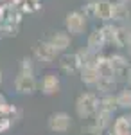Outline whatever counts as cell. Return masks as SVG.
<instances>
[{
    "mask_svg": "<svg viewBox=\"0 0 131 135\" xmlns=\"http://www.w3.org/2000/svg\"><path fill=\"white\" fill-rule=\"evenodd\" d=\"M99 112V95L95 92H83L75 99V114L81 119H93Z\"/></svg>",
    "mask_w": 131,
    "mask_h": 135,
    "instance_id": "obj_1",
    "label": "cell"
},
{
    "mask_svg": "<svg viewBox=\"0 0 131 135\" xmlns=\"http://www.w3.org/2000/svg\"><path fill=\"white\" fill-rule=\"evenodd\" d=\"M65 29L72 36H83L88 29V16L83 11H72L65 18Z\"/></svg>",
    "mask_w": 131,
    "mask_h": 135,
    "instance_id": "obj_2",
    "label": "cell"
},
{
    "mask_svg": "<svg viewBox=\"0 0 131 135\" xmlns=\"http://www.w3.org/2000/svg\"><path fill=\"white\" fill-rule=\"evenodd\" d=\"M40 88V83L36 81L34 74H22L18 72L16 79H14V92L20 95H31Z\"/></svg>",
    "mask_w": 131,
    "mask_h": 135,
    "instance_id": "obj_3",
    "label": "cell"
},
{
    "mask_svg": "<svg viewBox=\"0 0 131 135\" xmlns=\"http://www.w3.org/2000/svg\"><path fill=\"white\" fill-rule=\"evenodd\" d=\"M47 126L52 133H67L72 128V119L67 112H54L47 121Z\"/></svg>",
    "mask_w": 131,
    "mask_h": 135,
    "instance_id": "obj_4",
    "label": "cell"
},
{
    "mask_svg": "<svg viewBox=\"0 0 131 135\" xmlns=\"http://www.w3.org/2000/svg\"><path fill=\"white\" fill-rule=\"evenodd\" d=\"M59 56V51L52 45L49 40L47 42H38L34 45V58L38 61H43V63H52L58 60Z\"/></svg>",
    "mask_w": 131,
    "mask_h": 135,
    "instance_id": "obj_5",
    "label": "cell"
},
{
    "mask_svg": "<svg viewBox=\"0 0 131 135\" xmlns=\"http://www.w3.org/2000/svg\"><path fill=\"white\" fill-rule=\"evenodd\" d=\"M61 90V79L54 72H49L41 78L40 81V92L43 95H56Z\"/></svg>",
    "mask_w": 131,
    "mask_h": 135,
    "instance_id": "obj_6",
    "label": "cell"
},
{
    "mask_svg": "<svg viewBox=\"0 0 131 135\" xmlns=\"http://www.w3.org/2000/svg\"><path fill=\"white\" fill-rule=\"evenodd\" d=\"M83 61H81L79 54L77 52H72V54H63L59 58V69L65 74H75L81 70Z\"/></svg>",
    "mask_w": 131,
    "mask_h": 135,
    "instance_id": "obj_7",
    "label": "cell"
},
{
    "mask_svg": "<svg viewBox=\"0 0 131 135\" xmlns=\"http://www.w3.org/2000/svg\"><path fill=\"white\" fill-rule=\"evenodd\" d=\"M93 18H97L101 22H111L113 20V2H110V0H95Z\"/></svg>",
    "mask_w": 131,
    "mask_h": 135,
    "instance_id": "obj_8",
    "label": "cell"
},
{
    "mask_svg": "<svg viewBox=\"0 0 131 135\" xmlns=\"http://www.w3.org/2000/svg\"><path fill=\"white\" fill-rule=\"evenodd\" d=\"M111 65H113V72H115V78L117 81L119 79H126L128 76V70H129V61L126 56L122 54H111Z\"/></svg>",
    "mask_w": 131,
    "mask_h": 135,
    "instance_id": "obj_9",
    "label": "cell"
},
{
    "mask_svg": "<svg viewBox=\"0 0 131 135\" xmlns=\"http://www.w3.org/2000/svg\"><path fill=\"white\" fill-rule=\"evenodd\" d=\"M79 78H81V81L86 85V86H95L101 76H99V72H97L95 63H88V65H83V67H81Z\"/></svg>",
    "mask_w": 131,
    "mask_h": 135,
    "instance_id": "obj_10",
    "label": "cell"
},
{
    "mask_svg": "<svg viewBox=\"0 0 131 135\" xmlns=\"http://www.w3.org/2000/svg\"><path fill=\"white\" fill-rule=\"evenodd\" d=\"M49 42H51L59 52H63V51H67V49L72 45V34L67 31V29H65V31H56V32L51 34Z\"/></svg>",
    "mask_w": 131,
    "mask_h": 135,
    "instance_id": "obj_11",
    "label": "cell"
},
{
    "mask_svg": "<svg viewBox=\"0 0 131 135\" xmlns=\"http://www.w3.org/2000/svg\"><path fill=\"white\" fill-rule=\"evenodd\" d=\"M131 43V29L129 25H115V47L126 49Z\"/></svg>",
    "mask_w": 131,
    "mask_h": 135,
    "instance_id": "obj_12",
    "label": "cell"
},
{
    "mask_svg": "<svg viewBox=\"0 0 131 135\" xmlns=\"http://www.w3.org/2000/svg\"><path fill=\"white\" fill-rule=\"evenodd\" d=\"M86 45L90 47L92 51L95 52H101L108 43H106V38H104V32H102V29L99 27V29H93V31L88 34V40H86Z\"/></svg>",
    "mask_w": 131,
    "mask_h": 135,
    "instance_id": "obj_13",
    "label": "cell"
},
{
    "mask_svg": "<svg viewBox=\"0 0 131 135\" xmlns=\"http://www.w3.org/2000/svg\"><path fill=\"white\" fill-rule=\"evenodd\" d=\"M95 67H97V72H99L101 78H115V72H113V65H111V58L110 56L97 54Z\"/></svg>",
    "mask_w": 131,
    "mask_h": 135,
    "instance_id": "obj_14",
    "label": "cell"
},
{
    "mask_svg": "<svg viewBox=\"0 0 131 135\" xmlns=\"http://www.w3.org/2000/svg\"><path fill=\"white\" fill-rule=\"evenodd\" d=\"M131 4L124 2V0H117L113 2V20L115 22H129L131 18Z\"/></svg>",
    "mask_w": 131,
    "mask_h": 135,
    "instance_id": "obj_15",
    "label": "cell"
},
{
    "mask_svg": "<svg viewBox=\"0 0 131 135\" xmlns=\"http://www.w3.org/2000/svg\"><path fill=\"white\" fill-rule=\"evenodd\" d=\"M111 133L129 135L131 133V115H119L111 124Z\"/></svg>",
    "mask_w": 131,
    "mask_h": 135,
    "instance_id": "obj_16",
    "label": "cell"
},
{
    "mask_svg": "<svg viewBox=\"0 0 131 135\" xmlns=\"http://www.w3.org/2000/svg\"><path fill=\"white\" fill-rule=\"evenodd\" d=\"M119 108L120 106H119V101H117V95H113V94H106L99 99V110H106V112L115 114Z\"/></svg>",
    "mask_w": 131,
    "mask_h": 135,
    "instance_id": "obj_17",
    "label": "cell"
},
{
    "mask_svg": "<svg viewBox=\"0 0 131 135\" xmlns=\"http://www.w3.org/2000/svg\"><path fill=\"white\" fill-rule=\"evenodd\" d=\"M95 88H97V92L102 94V95L113 94V90H117V78H99Z\"/></svg>",
    "mask_w": 131,
    "mask_h": 135,
    "instance_id": "obj_18",
    "label": "cell"
},
{
    "mask_svg": "<svg viewBox=\"0 0 131 135\" xmlns=\"http://www.w3.org/2000/svg\"><path fill=\"white\" fill-rule=\"evenodd\" d=\"M93 123L106 132V130H110L111 124H113V114H111V112H106V110H99V112L95 114V117H93Z\"/></svg>",
    "mask_w": 131,
    "mask_h": 135,
    "instance_id": "obj_19",
    "label": "cell"
},
{
    "mask_svg": "<svg viewBox=\"0 0 131 135\" xmlns=\"http://www.w3.org/2000/svg\"><path fill=\"white\" fill-rule=\"evenodd\" d=\"M77 54H79L81 61H83V65H88V63H95V60H97V54L99 52L92 51L90 47L86 45V47H81L79 51H77Z\"/></svg>",
    "mask_w": 131,
    "mask_h": 135,
    "instance_id": "obj_20",
    "label": "cell"
},
{
    "mask_svg": "<svg viewBox=\"0 0 131 135\" xmlns=\"http://www.w3.org/2000/svg\"><path fill=\"white\" fill-rule=\"evenodd\" d=\"M117 101H119V106L120 108H126V110H129L131 108V86L128 88H124L120 92L117 94Z\"/></svg>",
    "mask_w": 131,
    "mask_h": 135,
    "instance_id": "obj_21",
    "label": "cell"
},
{
    "mask_svg": "<svg viewBox=\"0 0 131 135\" xmlns=\"http://www.w3.org/2000/svg\"><path fill=\"white\" fill-rule=\"evenodd\" d=\"M101 29H102V32H104L106 43H108V45H113V43H115V25L110 23V22H104V25H102Z\"/></svg>",
    "mask_w": 131,
    "mask_h": 135,
    "instance_id": "obj_22",
    "label": "cell"
},
{
    "mask_svg": "<svg viewBox=\"0 0 131 135\" xmlns=\"http://www.w3.org/2000/svg\"><path fill=\"white\" fill-rule=\"evenodd\" d=\"M81 135H104V130L99 128L95 123H92V124H84L81 128Z\"/></svg>",
    "mask_w": 131,
    "mask_h": 135,
    "instance_id": "obj_23",
    "label": "cell"
},
{
    "mask_svg": "<svg viewBox=\"0 0 131 135\" xmlns=\"http://www.w3.org/2000/svg\"><path fill=\"white\" fill-rule=\"evenodd\" d=\"M20 72L22 74H34V60L32 58H23L20 61Z\"/></svg>",
    "mask_w": 131,
    "mask_h": 135,
    "instance_id": "obj_24",
    "label": "cell"
},
{
    "mask_svg": "<svg viewBox=\"0 0 131 135\" xmlns=\"http://www.w3.org/2000/svg\"><path fill=\"white\" fill-rule=\"evenodd\" d=\"M83 13L88 16V18H93V15H95V0H90V2H86L84 6H83Z\"/></svg>",
    "mask_w": 131,
    "mask_h": 135,
    "instance_id": "obj_25",
    "label": "cell"
},
{
    "mask_svg": "<svg viewBox=\"0 0 131 135\" xmlns=\"http://www.w3.org/2000/svg\"><path fill=\"white\" fill-rule=\"evenodd\" d=\"M126 81H128V85L131 86V67H129V70H128V76H126Z\"/></svg>",
    "mask_w": 131,
    "mask_h": 135,
    "instance_id": "obj_26",
    "label": "cell"
},
{
    "mask_svg": "<svg viewBox=\"0 0 131 135\" xmlns=\"http://www.w3.org/2000/svg\"><path fill=\"white\" fill-rule=\"evenodd\" d=\"M4 104H6V97H4V95H2V94H0V108H2V106H4Z\"/></svg>",
    "mask_w": 131,
    "mask_h": 135,
    "instance_id": "obj_27",
    "label": "cell"
},
{
    "mask_svg": "<svg viewBox=\"0 0 131 135\" xmlns=\"http://www.w3.org/2000/svg\"><path fill=\"white\" fill-rule=\"evenodd\" d=\"M2 81H4V72L0 70V85H2Z\"/></svg>",
    "mask_w": 131,
    "mask_h": 135,
    "instance_id": "obj_28",
    "label": "cell"
},
{
    "mask_svg": "<svg viewBox=\"0 0 131 135\" xmlns=\"http://www.w3.org/2000/svg\"><path fill=\"white\" fill-rule=\"evenodd\" d=\"M128 25H129V29H131V18H129V22H128Z\"/></svg>",
    "mask_w": 131,
    "mask_h": 135,
    "instance_id": "obj_29",
    "label": "cell"
},
{
    "mask_svg": "<svg viewBox=\"0 0 131 135\" xmlns=\"http://www.w3.org/2000/svg\"><path fill=\"white\" fill-rule=\"evenodd\" d=\"M124 2H128V4H131V0H124Z\"/></svg>",
    "mask_w": 131,
    "mask_h": 135,
    "instance_id": "obj_30",
    "label": "cell"
},
{
    "mask_svg": "<svg viewBox=\"0 0 131 135\" xmlns=\"http://www.w3.org/2000/svg\"><path fill=\"white\" fill-rule=\"evenodd\" d=\"M129 52H131V43H129Z\"/></svg>",
    "mask_w": 131,
    "mask_h": 135,
    "instance_id": "obj_31",
    "label": "cell"
},
{
    "mask_svg": "<svg viewBox=\"0 0 131 135\" xmlns=\"http://www.w3.org/2000/svg\"><path fill=\"white\" fill-rule=\"evenodd\" d=\"M110 135H115V133H110ZM129 135H131V133H129Z\"/></svg>",
    "mask_w": 131,
    "mask_h": 135,
    "instance_id": "obj_32",
    "label": "cell"
},
{
    "mask_svg": "<svg viewBox=\"0 0 131 135\" xmlns=\"http://www.w3.org/2000/svg\"><path fill=\"white\" fill-rule=\"evenodd\" d=\"M129 112H131V108H129Z\"/></svg>",
    "mask_w": 131,
    "mask_h": 135,
    "instance_id": "obj_33",
    "label": "cell"
}]
</instances>
